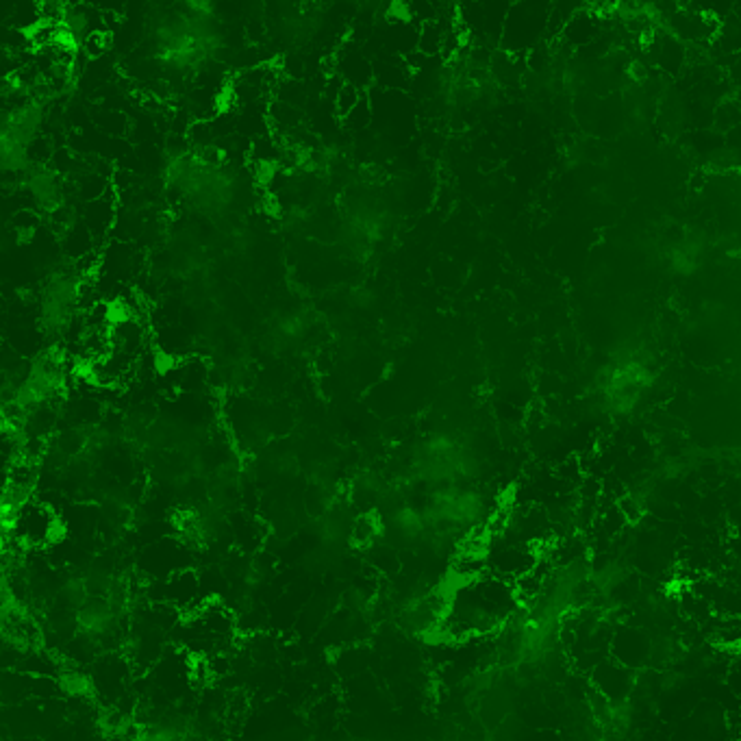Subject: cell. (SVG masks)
I'll return each mask as SVG.
<instances>
[{"mask_svg":"<svg viewBox=\"0 0 741 741\" xmlns=\"http://www.w3.org/2000/svg\"><path fill=\"white\" fill-rule=\"evenodd\" d=\"M14 224L18 233H31L37 229V216L31 209H20L14 216Z\"/></svg>","mask_w":741,"mask_h":741,"instance_id":"obj_11","label":"cell"},{"mask_svg":"<svg viewBox=\"0 0 741 741\" xmlns=\"http://www.w3.org/2000/svg\"><path fill=\"white\" fill-rule=\"evenodd\" d=\"M709 633L715 646L741 650V615H715Z\"/></svg>","mask_w":741,"mask_h":741,"instance_id":"obj_6","label":"cell"},{"mask_svg":"<svg viewBox=\"0 0 741 741\" xmlns=\"http://www.w3.org/2000/svg\"><path fill=\"white\" fill-rule=\"evenodd\" d=\"M592 683L596 692L609 700L611 705H622L633 692L635 674L615 659H602L598 665H594Z\"/></svg>","mask_w":741,"mask_h":741,"instance_id":"obj_4","label":"cell"},{"mask_svg":"<svg viewBox=\"0 0 741 741\" xmlns=\"http://www.w3.org/2000/svg\"><path fill=\"white\" fill-rule=\"evenodd\" d=\"M618 509L622 511V516L626 518V522H629V524L639 522V520H642V516H644L642 502H639L635 496H624L618 502Z\"/></svg>","mask_w":741,"mask_h":741,"instance_id":"obj_10","label":"cell"},{"mask_svg":"<svg viewBox=\"0 0 741 741\" xmlns=\"http://www.w3.org/2000/svg\"><path fill=\"white\" fill-rule=\"evenodd\" d=\"M359 105H361V94L355 83H344L342 87H339L337 96H335V111L339 118L348 120L357 111Z\"/></svg>","mask_w":741,"mask_h":741,"instance_id":"obj_8","label":"cell"},{"mask_svg":"<svg viewBox=\"0 0 741 741\" xmlns=\"http://www.w3.org/2000/svg\"><path fill=\"white\" fill-rule=\"evenodd\" d=\"M107 40H109V35L105 31H92L81 42V50L90 59H96V57H100L107 50Z\"/></svg>","mask_w":741,"mask_h":741,"instance_id":"obj_9","label":"cell"},{"mask_svg":"<svg viewBox=\"0 0 741 741\" xmlns=\"http://www.w3.org/2000/svg\"><path fill=\"white\" fill-rule=\"evenodd\" d=\"M383 533V520L372 511H363L350 524V544L357 548H370Z\"/></svg>","mask_w":741,"mask_h":741,"instance_id":"obj_7","label":"cell"},{"mask_svg":"<svg viewBox=\"0 0 741 741\" xmlns=\"http://www.w3.org/2000/svg\"><path fill=\"white\" fill-rule=\"evenodd\" d=\"M198 596V581L192 572H177L163 583V602L185 607Z\"/></svg>","mask_w":741,"mask_h":741,"instance_id":"obj_5","label":"cell"},{"mask_svg":"<svg viewBox=\"0 0 741 741\" xmlns=\"http://www.w3.org/2000/svg\"><path fill=\"white\" fill-rule=\"evenodd\" d=\"M539 561H542V552L535 548V544L505 542L496 548H489L487 568L489 574L516 585L518 581L524 579V576L535 572Z\"/></svg>","mask_w":741,"mask_h":741,"instance_id":"obj_2","label":"cell"},{"mask_svg":"<svg viewBox=\"0 0 741 741\" xmlns=\"http://www.w3.org/2000/svg\"><path fill=\"white\" fill-rule=\"evenodd\" d=\"M611 659L622 663L629 670H642L652 661L655 655V642L652 635L635 626H624L615 635H611Z\"/></svg>","mask_w":741,"mask_h":741,"instance_id":"obj_3","label":"cell"},{"mask_svg":"<svg viewBox=\"0 0 741 741\" xmlns=\"http://www.w3.org/2000/svg\"><path fill=\"white\" fill-rule=\"evenodd\" d=\"M5 529L7 537L14 539L16 546L42 550L57 542L64 526H61L57 511L48 502L33 498L24 502L11 516H5Z\"/></svg>","mask_w":741,"mask_h":741,"instance_id":"obj_1","label":"cell"}]
</instances>
